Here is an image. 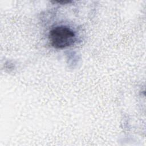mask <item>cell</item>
<instances>
[{
	"instance_id": "6da1fadb",
	"label": "cell",
	"mask_w": 146,
	"mask_h": 146,
	"mask_svg": "<svg viewBox=\"0 0 146 146\" xmlns=\"http://www.w3.org/2000/svg\"><path fill=\"white\" fill-rule=\"evenodd\" d=\"M51 45L56 48H63L72 45L76 41L75 33L69 27L63 26L52 29L49 33Z\"/></svg>"
}]
</instances>
